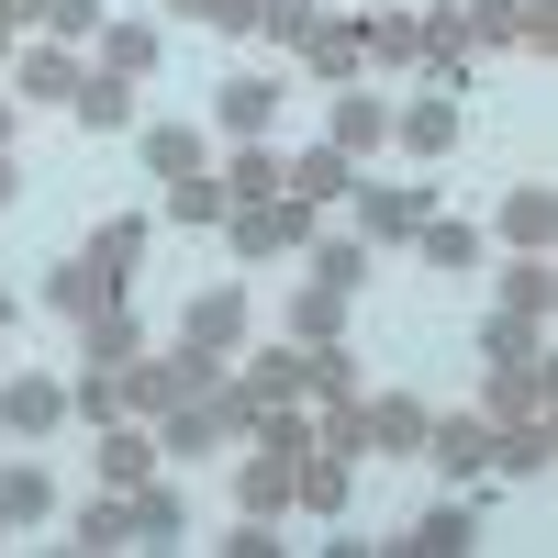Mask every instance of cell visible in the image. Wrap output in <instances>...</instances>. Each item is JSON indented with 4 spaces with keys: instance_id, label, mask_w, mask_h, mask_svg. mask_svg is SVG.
Listing matches in <instances>:
<instances>
[{
    "instance_id": "15",
    "label": "cell",
    "mask_w": 558,
    "mask_h": 558,
    "mask_svg": "<svg viewBox=\"0 0 558 558\" xmlns=\"http://www.w3.org/2000/svg\"><path fill=\"white\" fill-rule=\"evenodd\" d=\"M368 223H380V235H413V223H425V202H413V191H368Z\"/></svg>"
},
{
    "instance_id": "18",
    "label": "cell",
    "mask_w": 558,
    "mask_h": 558,
    "mask_svg": "<svg viewBox=\"0 0 558 558\" xmlns=\"http://www.w3.org/2000/svg\"><path fill=\"white\" fill-rule=\"evenodd\" d=\"M101 481H146V436H101Z\"/></svg>"
},
{
    "instance_id": "14",
    "label": "cell",
    "mask_w": 558,
    "mask_h": 558,
    "mask_svg": "<svg viewBox=\"0 0 558 558\" xmlns=\"http://www.w3.org/2000/svg\"><path fill=\"white\" fill-rule=\"evenodd\" d=\"M68 101H78L89 123H123V112H134V101H123V78H78V89H68Z\"/></svg>"
},
{
    "instance_id": "7",
    "label": "cell",
    "mask_w": 558,
    "mask_h": 558,
    "mask_svg": "<svg viewBox=\"0 0 558 558\" xmlns=\"http://www.w3.org/2000/svg\"><path fill=\"white\" fill-rule=\"evenodd\" d=\"M447 134H458L447 101H413V112H402V146H413V157H447Z\"/></svg>"
},
{
    "instance_id": "20",
    "label": "cell",
    "mask_w": 558,
    "mask_h": 558,
    "mask_svg": "<svg viewBox=\"0 0 558 558\" xmlns=\"http://www.w3.org/2000/svg\"><path fill=\"white\" fill-rule=\"evenodd\" d=\"M0 202H12V157H0Z\"/></svg>"
},
{
    "instance_id": "4",
    "label": "cell",
    "mask_w": 558,
    "mask_h": 558,
    "mask_svg": "<svg viewBox=\"0 0 558 558\" xmlns=\"http://www.w3.org/2000/svg\"><path fill=\"white\" fill-rule=\"evenodd\" d=\"M291 436H268V458L246 470V514H279V502H291V458H279Z\"/></svg>"
},
{
    "instance_id": "6",
    "label": "cell",
    "mask_w": 558,
    "mask_h": 558,
    "mask_svg": "<svg viewBox=\"0 0 558 558\" xmlns=\"http://www.w3.org/2000/svg\"><path fill=\"white\" fill-rule=\"evenodd\" d=\"M502 235L547 257V235H558V213H547V191H514V202H502Z\"/></svg>"
},
{
    "instance_id": "19",
    "label": "cell",
    "mask_w": 558,
    "mask_h": 558,
    "mask_svg": "<svg viewBox=\"0 0 558 558\" xmlns=\"http://www.w3.org/2000/svg\"><path fill=\"white\" fill-rule=\"evenodd\" d=\"M168 202H179V223H202V213H223V191H213V179H168Z\"/></svg>"
},
{
    "instance_id": "13",
    "label": "cell",
    "mask_w": 558,
    "mask_h": 558,
    "mask_svg": "<svg viewBox=\"0 0 558 558\" xmlns=\"http://www.w3.org/2000/svg\"><path fill=\"white\" fill-rule=\"evenodd\" d=\"M235 324H246V313H235V291H213V302L191 313V347H235Z\"/></svg>"
},
{
    "instance_id": "10",
    "label": "cell",
    "mask_w": 558,
    "mask_h": 558,
    "mask_svg": "<svg viewBox=\"0 0 558 558\" xmlns=\"http://www.w3.org/2000/svg\"><path fill=\"white\" fill-rule=\"evenodd\" d=\"M0 425H12V436H45V425H57V391H45V380H23L12 402H0Z\"/></svg>"
},
{
    "instance_id": "16",
    "label": "cell",
    "mask_w": 558,
    "mask_h": 558,
    "mask_svg": "<svg viewBox=\"0 0 558 558\" xmlns=\"http://www.w3.org/2000/svg\"><path fill=\"white\" fill-rule=\"evenodd\" d=\"M134 514H112V502H78V547H123Z\"/></svg>"
},
{
    "instance_id": "3",
    "label": "cell",
    "mask_w": 558,
    "mask_h": 558,
    "mask_svg": "<svg viewBox=\"0 0 558 558\" xmlns=\"http://www.w3.org/2000/svg\"><path fill=\"white\" fill-rule=\"evenodd\" d=\"M279 179H291V202H336V191H347V146H324V157L279 168Z\"/></svg>"
},
{
    "instance_id": "9",
    "label": "cell",
    "mask_w": 558,
    "mask_h": 558,
    "mask_svg": "<svg viewBox=\"0 0 558 558\" xmlns=\"http://www.w3.org/2000/svg\"><path fill=\"white\" fill-rule=\"evenodd\" d=\"M413 235H425V268H470V257H481L470 223H413Z\"/></svg>"
},
{
    "instance_id": "8",
    "label": "cell",
    "mask_w": 558,
    "mask_h": 558,
    "mask_svg": "<svg viewBox=\"0 0 558 558\" xmlns=\"http://www.w3.org/2000/svg\"><path fill=\"white\" fill-rule=\"evenodd\" d=\"M23 89H34V101H68V89H78V68L57 57V45H34V57H23Z\"/></svg>"
},
{
    "instance_id": "17",
    "label": "cell",
    "mask_w": 558,
    "mask_h": 558,
    "mask_svg": "<svg viewBox=\"0 0 558 558\" xmlns=\"http://www.w3.org/2000/svg\"><path fill=\"white\" fill-rule=\"evenodd\" d=\"M368 436H391V447H425V413H413V402H380V413H368Z\"/></svg>"
},
{
    "instance_id": "1",
    "label": "cell",
    "mask_w": 558,
    "mask_h": 558,
    "mask_svg": "<svg viewBox=\"0 0 558 558\" xmlns=\"http://www.w3.org/2000/svg\"><path fill=\"white\" fill-rule=\"evenodd\" d=\"M146 168H157V179H202V134H191V123H157V134H146Z\"/></svg>"
},
{
    "instance_id": "12",
    "label": "cell",
    "mask_w": 558,
    "mask_h": 558,
    "mask_svg": "<svg viewBox=\"0 0 558 558\" xmlns=\"http://www.w3.org/2000/svg\"><path fill=\"white\" fill-rule=\"evenodd\" d=\"M268 101H279L268 78H223V123H235V134H257V123H268Z\"/></svg>"
},
{
    "instance_id": "2",
    "label": "cell",
    "mask_w": 558,
    "mask_h": 558,
    "mask_svg": "<svg viewBox=\"0 0 558 558\" xmlns=\"http://www.w3.org/2000/svg\"><path fill=\"white\" fill-rule=\"evenodd\" d=\"M436 458H447V470H481V458H492V413H458V425H436Z\"/></svg>"
},
{
    "instance_id": "21",
    "label": "cell",
    "mask_w": 558,
    "mask_h": 558,
    "mask_svg": "<svg viewBox=\"0 0 558 558\" xmlns=\"http://www.w3.org/2000/svg\"><path fill=\"white\" fill-rule=\"evenodd\" d=\"M436 12H458V0H436Z\"/></svg>"
},
{
    "instance_id": "11",
    "label": "cell",
    "mask_w": 558,
    "mask_h": 558,
    "mask_svg": "<svg viewBox=\"0 0 558 558\" xmlns=\"http://www.w3.org/2000/svg\"><path fill=\"white\" fill-rule=\"evenodd\" d=\"M0 514H45V470H34V458H12V470H0Z\"/></svg>"
},
{
    "instance_id": "5",
    "label": "cell",
    "mask_w": 558,
    "mask_h": 558,
    "mask_svg": "<svg viewBox=\"0 0 558 558\" xmlns=\"http://www.w3.org/2000/svg\"><path fill=\"white\" fill-rule=\"evenodd\" d=\"M380 134H391V112L368 101V89H347V101H336V146L357 157V146H380Z\"/></svg>"
}]
</instances>
